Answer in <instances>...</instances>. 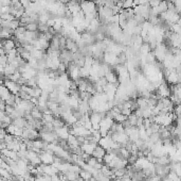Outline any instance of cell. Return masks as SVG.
I'll return each instance as SVG.
<instances>
[{
    "label": "cell",
    "instance_id": "obj_1",
    "mask_svg": "<svg viewBox=\"0 0 181 181\" xmlns=\"http://www.w3.org/2000/svg\"><path fill=\"white\" fill-rule=\"evenodd\" d=\"M3 85L7 87V90L13 95H18L19 91H20V85H19L17 82H14L10 79H5L3 80Z\"/></svg>",
    "mask_w": 181,
    "mask_h": 181
},
{
    "label": "cell",
    "instance_id": "obj_2",
    "mask_svg": "<svg viewBox=\"0 0 181 181\" xmlns=\"http://www.w3.org/2000/svg\"><path fill=\"white\" fill-rule=\"evenodd\" d=\"M40 159V162L44 163V165H49V164H53V154L49 152V151H41L40 155L38 156Z\"/></svg>",
    "mask_w": 181,
    "mask_h": 181
},
{
    "label": "cell",
    "instance_id": "obj_3",
    "mask_svg": "<svg viewBox=\"0 0 181 181\" xmlns=\"http://www.w3.org/2000/svg\"><path fill=\"white\" fill-rule=\"evenodd\" d=\"M66 49L71 51V52H76L78 50V44H76V42L72 41L71 38H66Z\"/></svg>",
    "mask_w": 181,
    "mask_h": 181
},
{
    "label": "cell",
    "instance_id": "obj_4",
    "mask_svg": "<svg viewBox=\"0 0 181 181\" xmlns=\"http://www.w3.org/2000/svg\"><path fill=\"white\" fill-rule=\"evenodd\" d=\"M27 119L25 117H18V118H15V119H12V125H14L15 127L20 129H23L27 125Z\"/></svg>",
    "mask_w": 181,
    "mask_h": 181
},
{
    "label": "cell",
    "instance_id": "obj_5",
    "mask_svg": "<svg viewBox=\"0 0 181 181\" xmlns=\"http://www.w3.org/2000/svg\"><path fill=\"white\" fill-rule=\"evenodd\" d=\"M16 68L14 67V66H12L11 64H7L5 66H4L3 68V75H4V79L5 78H9L10 76H12L13 74H15L16 72Z\"/></svg>",
    "mask_w": 181,
    "mask_h": 181
},
{
    "label": "cell",
    "instance_id": "obj_6",
    "mask_svg": "<svg viewBox=\"0 0 181 181\" xmlns=\"http://www.w3.org/2000/svg\"><path fill=\"white\" fill-rule=\"evenodd\" d=\"M25 28H26L27 31H31V32L38 31V23H30L28 25H26Z\"/></svg>",
    "mask_w": 181,
    "mask_h": 181
},
{
    "label": "cell",
    "instance_id": "obj_7",
    "mask_svg": "<svg viewBox=\"0 0 181 181\" xmlns=\"http://www.w3.org/2000/svg\"><path fill=\"white\" fill-rule=\"evenodd\" d=\"M161 1H162V0H148V5H149L151 8H155L157 5H159Z\"/></svg>",
    "mask_w": 181,
    "mask_h": 181
},
{
    "label": "cell",
    "instance_id": "obj_8",
    "mask_svg": "<svg viewBox=\"0 0 181 181\" xmlns=\"http://www.w3.org/2000/svg\"><path fill=\"white\" fill-rule=\"evenodd\" d=\"M7 64V54H4V56H0V65L1 66H5Z\"/></svg>",
    "mask_w": 181,
    "mask_h": 181
}]
</instances>
